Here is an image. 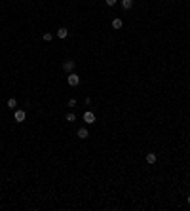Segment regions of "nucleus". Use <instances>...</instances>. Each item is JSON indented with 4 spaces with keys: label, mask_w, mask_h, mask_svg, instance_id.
<instances>
[{
    "label": "nucleus",
    "mask_w": 190,
    "mask_h": 211,
    "mask_svg": "<svg viewBox=\"0 0 190 211\" xmlns=\"http://www.w3.org/2000/svg\"><path fill=\"white\" fill-rule=\"evenodd\" d=\"M76 135H78L80 139H88V135H89V131L86 130V127H80V130H78V133H76Z\"/></svg>",
    "instance_id": "obj_5"
},
{
    "label": "nucleus",
    "mask_w": 190,
    "mask_h": 211,
    "mask_svg": "<svg viewBox=\"0 0 190 211\" xmlns=\"http://www.w3.org/2000/svg\"><path fill=\"white\" fill-rule=\"evenodd\" d=\"M105 2H106V6H116V2H118V0H105Z\"/></svg>",
    "instance_id": "obj_13"
},
{
    "label": "nucleus",
    "mask_w": 190,
    "mask_h": 211,
    "mask_svg": "<svg viewBox=\"0 0 190 211\" xmlns=\"http://www.w3.org/2000/svg\"><path fill=\"white\" fill-rule=\"evenodd\" d=\"M42 38L46 40V42H51V38H53V36H51V33H46V34H44Z\"/></svg>",
    "instance_id": "obj_12"
},
{
    "label": "nucleus",
    "mask_w": 190,
    "mask_h": 211,
    "mask_svg": "<svg viewBox=\"0 0 190 211\" xmlns=\"http://www.w3.org/2000/svg\"><path fill=\"white\" fill-rule=\"evenodd\" d=\"M186 202H188V204H190V196H188V198H186Z\"/></svg>",
    "instance_id": "obj_14"
},
{
    "label": "nucleus",
    "mask_w": 190,
    "mask_h": 211,
    "mask_svg": "<svg viewBox=\"0 0 190 211\" xmlns=\"http://www.w3.org/2000/svg\"><path fill=\"white\" fill-rule=\"evenodd\" d=\"M74 67H76L74 61H65V63H63V70H65V73H72Z\"/></svg>",
    "instance_id": "obj_4"
},
{
    "label": "nucleus",
    "mask_w": 190,
    "mask_h": 211,
    "mask_svg": "<svg viewBox=\"0 0 190 211\" xmlns=\"http://www.w3.org/2000/svg\"><path fill=\"white\" fill-rule=\"evenodd\" d=\"M6 105H8V109H10V110H15V109H17V101H15L13 97H12V99H8Z\"/></svg>",
    "instance_id": "obj_6"
},
{
    "label": "nucleus",
    "mask_w": 190,
    "mask_h": 211,
    "mask_svg": "<svg viewBox=\"0 0 190 211\" xmlns=\"http://www.w3.org/2000/svg\"><path fill=\"white\" fill-rule=\"evenodd\" d=\"M146 162H148V164H156V154H154V152H148V154H146Z\"/></svg>",
    "instance_id": "obj_10"
},
{
    "label": "nucleus",
    "mask_w": 190,
    "mask_h": 211,
    "mask_svg": "<svg viewBox=\"0 0 190 211\" xmlns=\"http://www.w3.org/2000/svg\"><path fill=\"white\" fill-rule=\"evenodd\" d=\"M67 80H69V84H70V86H78V84H80V76L76 74V73H70Z\"/></svg>",
    "instance_id": "obj_2"
},
{
    "label": "nucleus",
    "mask_w": 190,
    "mask_h": 211,
    "mask_svg": "<svg viewBox=\"0 0 190 211\" xmlns=\"http://www.w3.org/2000/svg\"><path fill=\"white\" fill-rule=\"evenodd\" d=\"M84 122L86 124H95V114L91 110H86L84 112Z\"/></svg>",
    "instance_id": "obj_1"
},
{
    "label": "nucleus",
    "mask_w": 190,
    "mask_h": 211,
    "mask_svg": "<svg viewBox=\"0 0 190 211\" xmlns=\"http://www.w3.org/2000/svg\"><path fill=\"white\" fill-rule=\"evenodd\" d=\"M124 27V23H122V19H112V29H122Z\"/></svg>",
    "instance_id": "obj_7"
},
{
    "label": "nucleus",
    "mask_w": 190,
    "mask_h": 211,
    "mask_svg": "<svg viewBox=\"0 0 190 211\" xmlns=\"http://www.w3.org/2000/svg\"><path fill=\"white\" fill-rule=\"evenodd\" d=\"M65 118H67V122H74V120H76V114H74V112H69Z\"/></svg>",
    "instance_id": "obj_11"
},
{
    "label": "nucleus",
    "mask_w": 190,
    "mask_h": 211,
    "mask_svg": "<svg viewBox=\"0 0 190 211\" xmlns=\"http://www.w3.org/2000/svg\"><path fill=\"white\" fill-rule=\"evenodd\" d=\"M122 8H124V10H131L133 8V0H122Z\"/></svg>",
    "instance_id": "obj_9"
},
{
    "label": "nucleus",
    "mask_w": 190,
    "mask_h": 211,
    "mask_svg": "<svg viewBox=\"0 0 190 211\" xmlns=\"http://www.w3.org/2000/svg\"><path fill=\"white\" fill-rule=\"evenodd\" d=\"M13 118H15V122H25V118H27V114H25V110H17V109H15V112H13Z\"/></svg>",
    "instance_id": "obj_3"
},
{
    "label": "nucleus",
    "mask_w": 190,
    "mask_h": 211,
    "mask_svg": "<svg viewBox=\"0 0 190 211\" xmlns=\"http://www.w3.org/2000/svg\"><path fill=\"white\" fill-rule=\"evenodd\" d=\"M57 36H59V38H67V36H69V30H67L65 27H61V29L57 30Z\"/></svg>",
    "instance_id": "obj_8"
}]
</instances>
